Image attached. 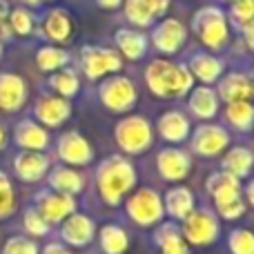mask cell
Wrapping results in <instances>:
<instances>
[{
  "instance_id": "14",
  "label": "cell",
  "mask_w": 254,
  "mask_h": 254,
  "mask_svg": "<svg viewBox=\"0 0 254 254\" xmlns=\"http://www.w3.org/2000/svg\"><path fill=\"white\" fill-rule=\"evenodd\" d=\"M158 172L167 181H181L190 172V156L181 149H163L158 154Z\"/></svg>"
},
{
  "instance_id": "36",
  "label": "cell",
  "mask_w": 254,
  "mask_h": 254,
  "mask_svg": "<svg viewBox=\"0 0 254 254\" xmlns=\"http://www.w3.org/2000/svg\"><path fill=\"white\" fill-rule=\"evenodd\" d=\"M230 248L234 254H254V239L248 230H234L230 237Z\"/></svg>"
},
{
  "instance_id": "30",
  "label": "cell",
  "mask_w": 254,
  "mask_h": 254,
  "mask_svg": "<svg viewBox=\"0 0 254 254\" xmlns=\"http://www.w3.org/2000/svg\"><path fill=\"white\" fill-rule=\"evenodd\" d=\"M45 29H47L49 38L58 40V43H65L71 34V22L69 16L65 11H52L47 16V22H45Z\"/></svg>"
},
{
  "instance_id": "19",
  "label": "cell",
  "mask_w": 254,
  "mask_h": 254,
  "mask_svg": "<svg viewBox=\"0 0 254 254\" xmlns=\"http://www.w3.org/2000/svg\"><path fill=\"white\" fill-rule=\"evenodd\" d=\"M158 131H161L163 138L172 140V143H181V140L188 136L190 123L179 112H167V114H163L161 121H158Z\"/></svg>"
},
{
  "instance_id": "12",
  "label": "cell",
  "mask_w": 254,
  "mask_h": 254,
  "mask_svg": "<svg viewBox=\"0 0 254 254\" xmlns=\"http://www.w3.org/2000/svg\"><path fill=\"white\" fill-rule=\"evenodd\" d=\"M228 131L221 129L216 125H203L196 129L194 134V149L198 154H205V156H212V154H219L221 149L228 145Z\"/></svg>"
},
{
  "instance_id": "15",
  "label": "cell",
  "mask_w": 254,
  "mask_h": 254,
  "mask_svg": "<svg viewBox=\"0 0 254 254\" xmlns=\"http://www.w3.org/2000/svg\"><path fill=\"white\" fill-rule=\"evenodd\" d=\"M76 207V201L69 196V194H47V196L40 198L38 205V214L43 216L47 223L52 221H63L65 216H69Z\"/></svg>"
},
{
  "instance_id": "6",
  "label": "cell",
  "mask_w": 254,
  "mask_h": 254,
  "mask_svg": "<svg viewBox=\"0 0 254 254\" xmlns=\"http://www.w3.org/2000/svg\"><path fill=\"white\" fill-rule=\"evenodd\" d=\"M127 214L138 225H152L163 216V201L154 190H140L127 201Z\"/></svg>"
},
{
  "instance_id": "16",
  "label": "cell",
  "mask_w": 254,
  "mask_h": 254,
  "mask_svg": "<svg viewBox=\"0 0 254 254\" xmlns=\"http://www.w3.org/2000/svg\"><path fill=\"white\" fill-rule=\"evenodd\" d=\"M36 116H38V121L43 125L56 127L69 116V105H67L63 98L45 96L43 101H38V105H36Z\"/></svg>"
},
{
  "instance_id": "9",
  "label": "cell",
  "mask_w": 254,
  "mask_h": 254,
  "mask_svg": "<svg viewBox=\"0 0 254 254\" xmlns=\"http://www.w3.org/2000/svg\"><path fill=\"white\" fill-rule=\"evenodd\" d=\"M83 67L89 78H98V76L107 74V71H119L121 58L114 52H110V49L87 47L83 52Z\"/></svg>"
},
{
  "instance_id": "17",
  "label": "cell",
  "mask_w": 254,
  "mask_h": 254,
  "mask_svg": "<svg viewBox=\"0 0 254 254\" xmlns=\"http://www.w3.org/2000/svg\"><path fill=\"white\" fill-rule=\"evenodd\" d=\"M13 167H16V174L20 176L22 181H27V183H34V181H38L40 176L47 172L49 163H47V158L40 156V154L27 152V154H20V156H16V161H13Z\"/></svg>"
},
{
  "instance_id": "22",
  "label": "cell",
  "mask_w": 254,
  "mask_h": 254,
  "mask_svg": "<svg viewBox=\"0 0 254 254\" xmlns=\"http://www.w3.org/2000/svg\"><path fill=\"white\" fill-rule=\"evenodd\" d=\"M190 67H192V74L198 76L203 83L216 80L219 74L223 71V63H221L219 58L210 56V54H196V56L192 58V63H190Z\"/></svg>"
},
{
  "instance_id": "13",
  "label": "cell",
  "mask_w": 254,
  "mask_h": 254,
  "mask_svg": "<svg viewBox=\"0 0 254 254\" xmlns=\"http://www.w3.org/2000/svg\"><path fill=\"white\" fill-rule=\"evenodd\" d=\"M27 98V85L13 74L0 76V107L7 112H16Z\"/></svg>"
},
{
  "instance_id": "33",
  "label": "cell",
  "mask_w": 254,
  "mask_h": 254,
  "mask_svg": "<svg viewBox=\"0 0 254 254\" xmlns=\"http://www.w3.org/2000/svg\"><path fill=\"white\" fill-rule=\"evenodd\" d=\"M67 63V54L61 52V49H54V47H45L38 52V65L40 69L45 71H54L58 67H63Z\"/></svg>"
},
{
  "instance_id": "28",
  "label": "cell",
  "mask_w": 254,
  "mask_h": 254,
  "mask_svg": "<svg viewBox=\"0 0 254 254\" xmlns=\"http://www.w3.org/2000/svg\"><path fill=\"white\" fill-rule=\"evenodd\" d=\"M125 13L136 25H149L154 20V16H158L156 7H154V0H127Z\"/></svg>"
},
{
  "instance_id": "1",
  "label": "cell",
  "mask_w": 254,
  "mask_h": 254,
  "mask_svg": "<svg viewBox=\"0 0 254 254\" xmlns=\"http://www.w3.org/2000/svg\"><path fill=\"white\" fill-rule=\"evenodd\" d=\"M145 78L156 96H181L192 87V74L170 61H154Z\"/></svg>"
},
{
  "instance_id": "41",
  "label": "cell",
  "mask_w": 254,
  "mask_h": 254,
  "mask_svg": "<svg viewBox=\"0 0 254 254\" xmlns=\"http://www.w3.org/2000/svg\"><path fill=\"white\" fill-rule=\"evenodd\" d=\"M154 7H156V13H163L170 7V0H154Z\"/></svg>"
},
{
  "instance_id": "20",
  "label": "cell",
  "mask_w": 254,
  "mask_h": 254,
  "mask_svg": "<svg viewBox=\"0 0 254 254\" xmlns=\"http://www.w3.org/2000/svg\"><path fill=\"white\" fill-rule=\"evenodd\" d=\"M16 143L25 149H45L47 147V131L34 125L31 121H25L16 129Z\"/></svg>"
},
{
  "instance_id": "10",
  "label": "cell",
  "mask_w": 254,
  "mask_h": 254,
  "mask_svg": "<svg viewBox=\"0 0 254 254\" xmlns=\"http://www.w3.org/2000/svg\"><path fill=\"white\" fill-rule=\"evenodd\" d=\"M154 45H156L158 52L165 54H176L181 49V45L185 43V29L179 20L170 18V20H163L161 25L154 31Z\"/></svg>"
},
{
  "instance_id": "2",
  "label": "cell",
  "mask_w": 254,
  "mask_h": 254,
  "mask_svg": "<svg viewBox=\"0 0 254 254\" xmlns=\"http://www.w3.org/2000/svg\"><path fill=\"white\" fill-rule=\"evenodd\" d=\"M134 167L121 156H112L98 170V188H101L103 198L112 205H116L123 198V194L134 185Z\"/></svg>"
},
{
  "instance_id": "25",
  "label": "cell",
  "mask_w": 254,
  "mask_h": 254,
  "mask_svg": "<svg viewBox=\"0 0 254 254\" xmlns=\"http://www.w3.org/2000/svg\"><path fill=\"white\" fill-rule=\"evenodd\" d=\"M101 246L105 254H123L129 246V239H127L125 230L119 225H107L101 232Z\"/></svg>"
},
{
  "instance_id": "5",
  "label": "cell",
  "mask_w": 254,
  "mask_h": 254,
  "mask_svg": "<svg viewBox=\"0 0 254 254\" xmlns=\"http://www.w3.org/2000/svg\"><path fill=\"white\" fill-rule=\"evenodd\" d=\"M194 27H196L201 40L207 47H223L228 40V25L225 18L219 9L214 7H205L194 16Z\"/></svg>"
},
{
  "instance_id": "42",
  "label": "cell",
  "mask_w": 254,
  "mask_h": 254,
  "mask_svg": "<svg viewBox=\"0 0 254 254\" xmlns=\"http://www.w3.org/2000/svg\"><path fill=\"white\" fill-rule=\"evenodd\" d=\"M45 254H69V252H65L61 246H47V250H45Z\"/></svg>"
},
{
  "instance_id": "32",
  "label": "cell",
  "mask_w": 254,
  "mask_h": 254,
  "mask_svg": "<svg viewBox=\"0 0 254 254\" xmlns=\"http://www.w3.org/2000/svg\"><path fill=\"white\" fill-rule=\"evenodd\" d=\"M252 119H254V112L252 105L248 101H237V103H230L228 105V121L239 129H250L252 127Z\"/></svg>"
},
{
  "instance_id": "21",
  "label": "cell",
  "mask_w": 254,
  "mask_h": 254,
  "mask_svg": "<svg viewBox=\"0 0 254 254\" xmlns=\"http://www.w3.org/2000/svg\"><path fill=\"white\" fill-rule=\"evenodd\" d=\"M219 92H221V96H223L228 103L246 101V98L252 94V83L246 78V76L232 74V76H228V78H223Z\"/></svg>"
},
{
  "instance_id": "23",
  "label": "cell",
  "mask_w": 254,
  "mask_h": 254,
  "mask_svg": "<svg viewBox=\"0 0 254 254\" xmlns=\"http://www.w3.org/2000/svg\"><path fill=\"white\" fill-rule=\"evenodd\" d=\"M165 207H167V212H170V216H174V219H185V216L194 210L192 192H190L188 188L172 190L165 198Z\"/></svg>"
},
{
  "instance_id": "39",
  "label": "cell",
  "mask_w": 254,
  "mask_h": 254,
  "mask_svg": "<svg viewBox=\"0 0 254 254\" xmlns=\"http://www.w3.org/2000/svg\"><path fill=\"white\" fill-rule=\"evenodd\" d=\"M11 29L16 31V34H29L31 31V16L27 11H22V9H16V11L11 13Z\"/></svg>"
},
{
  "instance_id": "24",
  "label": "cell",
  "mask_w": 254,
  "mask_h": 254,
  "mask_svg": "<svg viewBox=\"0 0 254 254\" xmlns=\"http://www.w3.org/2000/svg\"><path fill=\"white\" fill-rule=\"evenodd\" d=\"M156 241H158V246H161L163 254H190L188 246L183 243V237H181V230L172 223L163 225V228L158 230Z\"/></svg>"
},
{
  "instance_id": "18",
  "label": "cell",
  "mask_w": 254,
  "mask_h": 254,
  "mask_svg": "<svg viewBox=\"0 0 254 254\" xmlns=\"http://www.w3.org/2000/svg\"><path fill=\"white\" fill-rule=\"evenodd\" d=\"M63 237H65V241L71 243V246H85V243H89L94 237V223L87 216L76 214L63 225Z\"/></svg>"
},
{
  "instance_id": "35",
  "label": "cell",
  "mask_w": 254,
  "mask_h": 254,
  "mask_svg": "<svg viewBox=\"0 0 254 254\" xmlns=\"http://www.w3.org/2000/svg\"><path fill=\"white\" fill-rule=\"evenodd\" d=\"M13 205H16V201H13V188L7 176L0 172V219L11 214Z\"/></svg>"
},
{
  "instance_id": "40",
  "label": "cell",
  "mask_w": 254,
  "mask_h": 254,
  "mask_svg": "<svg viewBox=\"0 0 254 254\" xmlns=\"http://www.w3.org/2000/svg\"><path fill=\"white\" fill-rule=\"evenodd\" d=\"M25 228L29 230L31 234H40V237H43V234L47 232V221H45L38 212L31 210V212H27V216H25Z\"/></svg>"
},
{
  "instance_id": "44",
  "label": "cell",
  "mask_w": 254,
  "mask_h": 254,
  "mask_svg": "<svg viewBox=\"0 0 254 254\" xmlns=\"http://www.w3.org/2000/svg\"><path fill=\"white\" fill-rule=\"evenodd\" d=\"M2 143H4V129L0 127V145H2Z\"/></svg>"
},
{
  "instance_id": "43",
  "label": "cell",
  "mask_w": 254,
  "mask_h": 254,
  "mask_svg": "<svg viewBox=\"0 0 254 254\" xmlns=\"http://www.w3.org/2000/svg\"><path fill=\"white\" fill-rule=\"evenodd\" d=\"M98 2H101L103 7H116V4H119L121 0H98Z\"/></svg>"
},
{
  "instance_id": "37",
  "label": "cell",
  "mask_w": 254,
  "mask_h": 254,
  "mask_svg": "<svg viewBox=\"0 0 254 254\" xmlns=\"http://www.w3.org/2000/svg\"><path fill=\"white\" fill-rule=\"evenodd\" d=\"M4 254H38V248H36L29 239L13 237V239H9L7 246H4Z\"/></svg>"
},
{
  "instance_id": "11",
  "label": "cell",
  "mask_w": 254,
  "mask_h": 254,
  "mask_svg": "<svg viewBox=\"0 0 254 254\" xmlns=\"http://www.w3.org/2000/svg\"><path fill=\"white\" fill-rule=\"evenodd\" d=\"M58 154H61L63 161L71 163V165H87L92 161V147L76 131H69V134L63 136L61 145H58Z\"/></svg>"
},
{
  "instance_id": "3",
  "label": "cell",
  "mask_w": 254,
  "mask_h": 254,
  "mask_svg": "<svg viewBox=\"0 0 254 254\" xmlns=\"http://www.w3.org/2000/svg\"><path fill=\"white\" fill-rule=\"evenodd\" d=\"M212 196L216 201V207L219 212L225 216V219H239L243 214V203L241 196H239V179L232 176L230 172H223V174H214L207 183Z\"/></svg>"
},
{
  "instance_id": "8",
  "label": "cell",
  "mask_w": 254,
  "mask_h": 254,
  "mask_svg": "<svg viewBox=\"0 0 254 254\" xmlns=\"http://www.w3.org/2000/svg\"><path fill=\"white\" fill-rule=\"evenodd\" d=\"M101 98L105 103V107H110L112 112H125L134 105L136 89L123 76H114L101 87Z\"/></svg>"
},
{
  "instance_id": "45",
  "label": "cell",
  "mask_w": 254,
  "mask_h": 254,
  "mask_svg": "<svg viewBox=\"0 0 254 254\" xmlns=\"http://www.w3.org/2000/svg\"><path fill=\"white\" fill-rule=\"evenodd\" d=\"M25 2H29V4H38V0H25Z\"/></svg>"
},
{
  "instance_id": "7",
  "label": "cell",
  "mask_w": 254,
  "mask_h": 254,
  "mask_svg": "<svg viewBox=\"0 0 254 254\" xmlns=\"http://www.w3.org/2000/svg\"><path fill=\"white\" fill-rule=\"evenodd\" d=\"M183 221H185V228H183L185 237L192 243H196V246H207L219 234V223H216V219L207 210H196V212L192 210Z\"/></svg>"
},
{
  "instance_id": "27",
  "label": "cell",
  "mask_w": 254,
  "mask_h": 254,
  "mask_svg": "<svg viewBox=\"0 0 254 254\" xmlns=\"http://www.w3.org/2000/svg\"><path fill=\"white\" fill-rule=\"evenodd\" d=\"M116 43H119L121 52H123L127 58H131V61H136V58L143 56L145 47H147L145 36L136 34V31H129V29L119 31V34H116Z\"/></svg>"
},
{
  "instance_id": "29",
  "label": "cell",
  "mask_w": 254,
  "mask_h": 254,
  "mask_svg": "<svg viewBox=\"0 0 254 254\" xmlns=\"http://www.w3.org/2000/svg\"><path fill=\"white\" fill-rule=\"evenodd\" d=\"M52 188L58 190L61 194H69L71 196V194H78L83 190V179L76 172L61 167V170H56L52 174Z\"/></svg>"
},
{
  "instance_id": "4",
  "label": "cell",
  "mask_w": 254,
  "mask_h": 254,
  "mask_svg": "<svg viewBox=\"0 0 254 254\" xmlns=\"http://www.w3.org/2000/svg\"><path fill=\"white\" fill-rule=\"evenodd\" d=\"M116 140L129 154L143 152L152 143L149 123L145 119H140V116H129V119H125L123 123H119V127H116Z\"/></svg>"
},
{
  "instance_id": "38",
  "label": "cell",
  "mask_w": 254,
  "mask_h": 254,
  "mask_svg": "<svg viewBox=\"0 0 254 254\" xmlns=\"http://www.w3.org/2000/svg\"><path fill=\"white\" fill-rule=\"evenodd\" d=\"M232 13L241 25H250L254 16V0H237V4L232 7Z\"/></svg>"
},
{
  "instance_id": "31",
  "label": "cell",
  "mask_w": 254,
  "mask_h": 254,
  "mask_svg": "<svg viewBox=\"0 0 254 254\" xmlns=\"http://www.w3.org/2000/svg\"><path fill=\"white\" fill-rule=\"evenodd\" d=\"M223 163H225V170L239 179V176H246L248 172H250L252 154H250V149H246V147H237V149H232V152L225 156Z\"/></svg>"
},
{
  "instance_id": "26",
  "label": "cell",
  "mask_w": 254,
  "mask_h": 254,
  "mask_svg": "<svg viewBox=\"0 0 254 254\" xmlns=\"http://www.w3.org/2000/svg\"><path fill=\"white\" fill-rule=\"evenodd\" d=\"M190 107L201 119H212L216 114V94L207 87H198L190 98Z\"/></svg>"
},
{
  "instance_id": "34",
  "label": "cell",
  "mask_w": 254,
  "mask_h": 254,
  "mask_svg": "<svg viewBox=\"0 0 254 254\" xmlns=\"http://www.w3.org/2000/svg\"><path fill=\"white\" fill-rule=\"evenodd\" d=\"M52 87L63 96H74L78 92V78L71 71H61L52 78Z\"/></svg>"
}]
</instances>
